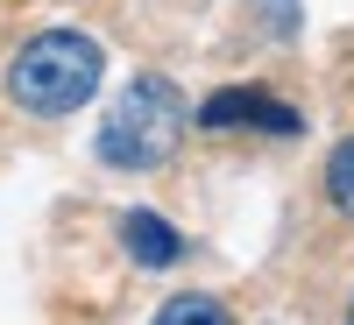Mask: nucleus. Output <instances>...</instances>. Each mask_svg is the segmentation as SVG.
Listing matches in <instances>:
<instances>
[{
  "mask_svg": "<svg viewBox=\"0 0 354 325\" xmlns=\"http://www.w3.org/2000/svg\"><path fill=\"white\" fill-rule=\"evenodd\" d=\"M185 121H192V106H185V92H177L170 78H135L128 92L113 99L106 128H100V156L113 170H156V163H170Z\"/></svg>",
  "mask_w": 354,
  "mask_h": 325,
  "instance_id": "2",
  "label": "nucleus"
},
{
  "mask_svg": "<svg viewBox=\"0 0 354 325\" xmlns=\"http://www.w3.org/2000/svg\"><path fill=\"white\" fill-rule=\"evenodd\" d=\"M326 191H333L340 213H354V141H340V149H333V163H326Z\"/></svg>",
  "mask_w": 354,
  "mask_h": 325,
  "instance_id": "6",
  "label": "nucleus"
},
{
  "mask_svg": "<svg viewBox=\"0 0 354 325\" xmlns=\"http://www.w3.org/2000/svg\"><path fill=\"white\" fill-rule=\"evenodd\" d=\"M347 325H354V304H347Z\"/></svg>",
  "mask_w": 354,
  "mask_h": 325,
  "instance_id": "7",
  "label": "nucleus"
},
{
  "mask_svg": "<svg viewBox=\"0 0 354 325\" xmlns=\"http://www.w3.org/2000/svg\"><path fill=\"white\" fill-rule=\"evenodd\" d=\"M100 71H106V57H100L93 36H78V28H50V36L21 43V57L8 64V92L28 113H78L85 99L100 92Z\"/></svg>",
  "mask_w": 354,
  "mask_h": 325,
  "instance_id": "1",
  "label": "nucleus"
},
{
  "mask_svg": "<svg viewBox=\"0 0 354 325\" xmlns=\"http://www.w3.org/2000/svg\"><path fill=\"white\" fill-rule=\"evenodd\" d=\"M121 241H128V255L142 262V269H170V262L185 255L177 226H170V219H156V213H128V219H121Z\"/></svg>",
  "mask_w": 354,
  "mask_h": 325,
  "instance_id": "4",
  "label": "nucleus"
},
{
  "mask_svg": "<svg viewBox=\"0 0 354 325\" xmlns=\"http://www.w3.org/2000/svg\"><path fill=\"white\" fill-rule=\"evenodd\" d=\"M156 325H227V311H220L213 297H198V290H192V297H170V304L156 311Z\"/></svg>",
  "mask_w": 354,
  "mask_h": 325,
  "instance_id": "5",
  "label": "nucleus"
},
{
  "mask_svg": "<svg viewBox=\"0 0 354 325\" xmlns=\"http://www.w3.org/2000/svg\"><path fill=\"white\" fill-rule=\"evenodd\" d=\"M198 128H270V135H298V113L262 99V92H213L198 106Z\"/></svg>",
  "mask_w": 354,
  "mask_h": 325,
  "instance_id": "3",
  "label": "nucleus"
}]
</instances>
